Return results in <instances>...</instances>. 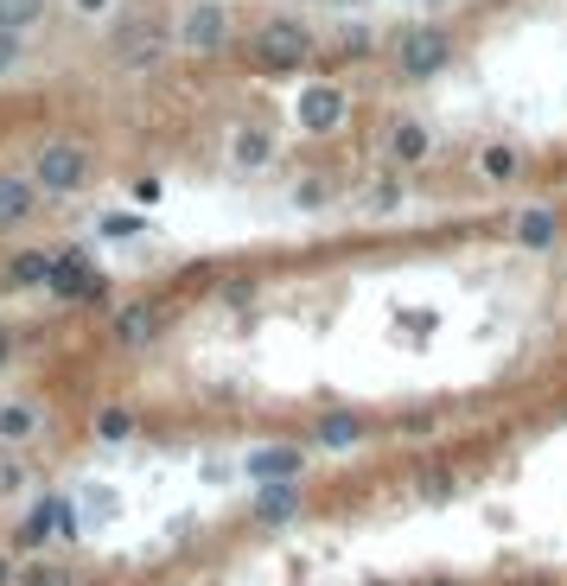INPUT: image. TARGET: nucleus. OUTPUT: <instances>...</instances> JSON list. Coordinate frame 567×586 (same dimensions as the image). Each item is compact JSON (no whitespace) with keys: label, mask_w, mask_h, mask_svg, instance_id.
I'll return each mask as SVG.
<instances>
[{"label":"nucleus","mask_w":567,"mask_h":586,"mask_svg":"<svg viewBox=\"0 0 567 586\" xmlns=\"http://www.w3.org/2000/svg\"><path fill=\"white\" fill-rule=\"evenodd\" d=\"M13 580V561H0V586H7Z\"/></svg>","instance_id":"393cba45"},{"label":"nucleus","mask_w":567,"mask_h":586,"mask_svg":"<svg viewBox=\"0 0 567 586\" xmlns=\"http://www.w3.org/2000/svg\"><path fill=\"white\" fill-rule=\"evenodd\" d=\"M236 160L243 166H268V134L255 128V134H236Z\"/></svg>","instance_id":"a211bd4d"},{"label":"nucleus","mask_w":567,"mask_h":586,"mask_svg":"<svg viewBox=\"0 0 567 586\" xmlns=\"http://www.w3.org/2000/svg\"><path fill=\"white\" fill-rule=\"evenodd\" d=\"M255 51H262V64H300L306 51H313V32L300 20H268L255 32Z\"/></svg>","instance_id":"423d86ee"},{"label":"nucleus","mask_w":567,"mask_h":586,"mask_svg":"<svg viewBox=\"0 0 567 586\" xmlns=\"http://www.w3.org/2000/svg\"><path fill=\"white\" fill-rule=\"evenodd\" d=\"M294 115H300L306 134H332L338 122H345V96H338L332 83H319V90H306V96L294 102Z\"/></svg>","instance_id":"0eeeda50"},{"label":"nucleus","mask_w":567,"mask_h":586,"mask_svg":"<svg viewBox=\"0 0 567 586\" xmlns=\"http://www.w3.org/2000/svg\"><path fill=\"white\" fill-rule=\"evenodd\" d=\"M71 504H64V497H45L39 510L26 516V542H45V536H64V529H71V516H64Z\"/></svg>","instance_id":"9b49d317"},{"label":"nucleus","mask_w":567,"mask_h":586,"mask_svg":"<svg viewBox=\"0 0 567 586\" xmlns=\"http://www.w3.org/2000/svg\"><path fill=\"white\" fill-rule=\"evenodd\" d=\"M115 338H122V344H147V338H153V313H147V306L115 313Z\"/></svg>","instance_id":"2eb2a0df"},{"label":"nucleus","mask_w":567,"mask_h":586,"mask_svg":"<svg viewBox=\"0 0 567 586\" xmlns=\"http://www.w3.org/2000/svg\"><path fill=\"white\" fill-rule=\"evenodd\" d=\"M517 243L523 249H555V211H523L517 217Z\"/></svg>","instance_id":"ddd939ff"},{"label":"nucleus","mask_w":567,"mask_h":586,"mask_svg":"<svg viewBox=\"0 0 567 586\" xmlns=\"http://www.w3.org/2000/svg\"><path fill=\"white\" fill-rule=\"evenodd\" d=\"M389 153H395L402 166H421L427 153H434V134H427L421 122H395V128H389Z\"/></svg>","instance_id":"9d476101"},{"label":"nucleus","mask_w":567,"mask_h":586,"mask_svg":"<svg viewBox=\"0 0 567 586\" xmlns=\"http://www.w3.org/2000/svg\"><path fill=\"white\" fill-rule=\"evenodd\" d=\"M26 586H77L71 574H64V567H39V574H32Z\"/></svg>","instance_id":"5701e85b"},{"label":"nucleus","mask_w":567,"mask_h":586,"mask_svg":"<svg viewBox=\"0 0 567 586\" xmlns=\"http://www.w3.org/2000/svg\"><path fill=\"white\" fill-rule=\"evenodd\" d=\"M446 58H453V39H446L440 26H415V32H402V45H395L402 77H434Z\"/></svg>","instance_id":"f03ea898"},{"label":"nucleus","mask_w":567,"mask_h":586,"mask_svg":"<svg viewBox=\"0 0 567 586\" xmlns=\"http://www.w3.org/2000/svg\"><path fill=\"white\" fill-rule=\"evenodd\" d=\"M0 364H7V332H0Z\"/></svg>","instance_id":"a878e982"},{"label":"nucleus","mask_w":567,"mask_h":586,"mask_svg":"<svg viewBox=\"0 0 567 586\" xmlns=\"http://www.w3.org/2000/svg\"><path fill=\"white\" fill-rule=\"evenodd\" d=\"M51 262H58V255H20V262L7 268V281L13 287H45L51 281Z\"/></svg>","instance_id":"4468645a"},{"label":"nucleus","mask_w":567,"mask_h":586,"mask_svg":"<svg viewBox=\"0 0 567 586\" xmlns=\"http://www.w3.org/2000/svg\"><path fill=\"white\" fill-rule=\"evenodd\" d=\"M128 427H134V421H128V408H109V415H102V434H109V440H122Z\"/></svg>","instance_id":"412c9836"},{"label":"nucleus","mask_w":567,"mask_h":586,"mask_svg":"<svg viewBox=\"0 0 567 586\" xmlns=\"http://www.w3.org/2000/svg\"><path fill=\"white\" fill-rule=\"evenodd\" d=\"M294 504H300V485H262V497H255V516H262V523H287Z\"/></svg>","instance_id":"f8f14e48"},{"label":"nucleus","mask_w":567,"mask_h":586,"mask_svg":"<svg viewBox=\"0 0 567 586\" xmlns=\"http://www.w3.org/2000/svg\"><path fill=\"white\" fill-rule=\"evenodd\" d=\"M517 166H523V160H517L510 147H491V153H485V172H491V179H517Z\"/></svg>","instance_id":"aec40b11"},{"label":"nucleus","mask_w":567,"mask_h":586,"mask_svg":"<svg viewBox=\"0 0 567 586\" xmlns=\"http://www.w3.org/2000/svg\"><path fill=\"white\" fill-rule=\"evenodd\" d=\"M32 427H39V415H32V402H7V408H0V440H26Z\"/></svg>","instance_id":"dca6fc26"},{"label":"nucleus","mask_w":567,"mask_h":586,"mask_svg":"<svg viewBox=\"0 0 567 586\" xmlns=\"http://www.w3.org/2000/svg\"><path fill=\"white\" fill-rule=\"evenodd\" d=\"M179 45H185V51H198V58L223 51V45H230V13H223L217 0H198V7H185V20H179Z\"/></svg>","instance_id":"7ed1b4c3"},{"label":"nucleus","mask_w":567,"mask_h":586,"mask_svg":"<svg viewBox=\"0 0 567 586\" xmlns=\"http://www.w3.org/2000/svg\"><path fill=\"white\" fill-rule=\"evenodd\" d=\"M71 7L83 13V20H96V13H109V0H71Z\"/></svg>","instance_id":"b1692460"},{"label":"nucleus","mask_w":567,"mask_h":586,"mask_svg":"<svg viewBox=\"0 0 567 586\" xmlns=\"http://www.w3.org/2000/svg\"><path fill=\"white\" fill-rule=\"evenodd\" d=\"M45 13V0H0V26L7 32H20V26H32Z\"/></svg>","instance_id":"f3484780"},{"label":"nucleus","mask_w":567,"mask_h":586,"mask_svg":"<svg viewBox=\"0 0 567 586\" xmlns=\"http://www.w3.org/2000/svg\"><path fill=\"white\" fill-rule=\"evenodd\" d=\"M115 58H122L128 71L160 64V58H166V20H128L122 32H115Z\"/></svg>","instance_id":"20e7f679"},{"label":"nucleus","mask_w":567,"mask_h":586,"mask_svg":"<svg viewBox=\"0 0 567 586\" xmlns=\"http://www.w3.org/2000/svg\"><path fill=\"white\" fill-rule=\"evenodd\" d=\"M300 472H306L300 446H262V453H249V478L255 485H294Z\"/></svg>","instance_id":"6e6552de"},{"label":"nucleus","mask_w":567,"mask_h":586,"mask_svg":"<svg viewBox=\"0 0 567 586\" xmlns=\"http://www.w3.org/2000/svg\"><path fill=\"white\" fill-rule=\"evenodd\" d=\"M83 172H90V160H83V147H71V141H51V147H39V160H32V179H39V192H51V198L77 192Z\"/></svg>","instance_id":"f257e3e1"},{"label":"nucleus","mask_w":567,"mask_h":586,"mask_svg":"<svg viewBox=\"0 0 567 586\" xmlns=\"http://www.w3.org/2000/svg\"><path fill=\"white\" fill-rule=\"evenodd\" d=\"M39 211V179H20V172H0V230H20V223Z\"/></svg>","instance_id":"1a4fd4ad"},{"label":"nucleus","mask_w":567,"mask_h":586,"mask_svg":"<svg viewBox=\"0 0 567 586\" xmlns=\"http://www.w3.org/2000/svg\"><path fill=\"white\" fill-rule=\"evenodd\" d=\"M13 64H20V39L0 26V71H13Z\"/></svg>","instance_id":"4be33fe9"},{"label":"nucleus","mask_w":567,"mask_h":586,"mask_svg":"<svg viewBox=\"0 0 567 586\" xmlns=\"http://www.w3.org/2000/svg\"><path fill=\"white\" fill-rule=\"evenodd\" d=\"M58 300H102V274H90V255L83 249H64L51 262V281H45Z\"/></svg>","instance_id":"39448f33"},{"label":"nucleus","mask_w":567,"mask_h":586,"mask_svg":"<svg viewBox=\"0 0 567 586\" xmlns=\"http://www.w3.org/2000/svg\"><path fill=\"white\" fill-rule=\"evenodd\" d=\"M319 440H325V446H351V440H357V421H351V415L319 421Z\"/></svg>","instance_id":"6ab92c4d"}]
</instances>
